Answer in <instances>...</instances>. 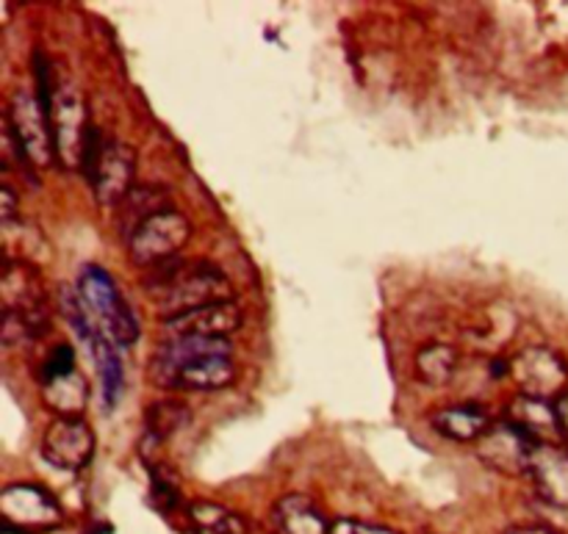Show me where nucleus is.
Instances as JSON below:
<instances>
[{
	"label": "nucleus",
	"instance_id": "nucleus-12",
	"mask_svg": "<svg viewBox=\"0 0 568 534\" xmlns=\"http://www.w3.org/2000/svg\"><path fill=\"white\" fill-rule=\"evenodd\" d=\"M244 325V308L236 299H225V302L205 305V308L189 310V314L175 316V319L164 321L166 338H227Z\"/></svg>",
	"mask_w": 568,
	"mask_h": 534
},
{
	"label": "nucleus",
	"instance_id": "nucleus-17",
	"mask_svg": "<svg viewBox=\"0 0 568 534\" xmlns=\"http://www.w3.org/2000/svg\"><path fill=\"white\" fill-rule=\"evenodd\" d=\"M87 349L94 360V371H98L105 410H114L116 402H120L122 386H125V371H122L120 352H116L120 347L103 330H98L92 341L87 343Z\"/></svg>",
	"mask_w": 568,
	"mask_h": 534
},
{
	"label": "nucleus",
	"instance_id": "nucleus-5",
	"mask_svg": "<svg viewBox=\"0 0 568 534\" xmlns=\"http://www.w3.org/2000/svg\"><path fill=\"white\" fill-rule=\"evenodd\" d=\"M192 233V219L183 210L164 208L144 219L136 227V233L128 238V258L139 269H155L161 264H170L186 247Z\"/></svg>",
	"mask_w": 568,
	"mask_h": 534
},
{
	"label": "nucleus",
	"instance_id": "nucleus-29",
	"mask_svg": "<svg viewBox=\"0 0 568 534\" xmlns=\"http://www.w3.org/2000/svg\"><path fill=\"white\" fill-rule=\"evenodd\" d=\"M0 222H3V227H11V222H14L17 216V194L14 188L9 186V183H3L0 186Z\"/></svg>",
	"mask_w": 568,
	"mask_h": 534
},
{
	"label": "nucleus",
	"instance_id": "nucleus-15",
	"mask_svg": "<svg viewBox=\"0 0 568 534\" xmlns=\"http://www.w3.org/2000/svg\"><path fill=\"white\" fill-rule=\"evenodd\" d=\"M530 476L538 487V499L568 507V449L541 443L530 463Z\"/></svg>",
	"mask_w": 568,
	"mask_h": 534
},
{
	"label": "nucleus",
	"instance_id": "nucleus-23",
	"mask_svg": "<svg viewBox=\"0 0 568 534\" xmlns=\"http://www.w3.org/2000/svg\"><path fill=\"white\" fill-rule=\"evenodd\" d=\"M460 366V352L453 343H427L416 352V374L425 386H447Z\"/></svg>",
	"mask_w": 568,
	"mask_h": 534
},
{
	"label": "nucleus",
	"instance_id": "nucleus-10",
	"mask_svg": "<svg viewBox=\"0 0 568 534\" xmlns=\"http://www.w3.org/2000/svg\"><path fill=\"white\" fill-rule=\"evenodd\" d=\"M133 175H136V153H133L131 144L120 142V138H105L98 164L87 181L100 205L116 208L136 186Z\"/></svg>",
	"mask_w": 568,
	"mask_h": 534
},
{
	"label": "nucleus",
	"instance_id": "nucleus-8",
	"mask_svg": "<svg viewBox=\"0 0 568 534\" xmlns=\"http://www.w3.org/2000/svg\"><path fill=\"white\" fill-rule=\"evenodd\" d=\"M92 122L87 120V103L83 94L72 86L70 81L55 83L53 109H50V127H53V144H55V161L75 170L81 166L83 142H87V131Z\"/></svg>",
	"mask_w": 568,
	"mask_h": 534
},
{
	"label": "nucleus",
	"instance_id": "nucleus-21",
	"mask_svg": "<svg viewBox=\"0 0 568 534\" xmlns=\"http://www.w3.org/2000/svg\"><path fill=\"white\" fill-rule=\"evenodd\" d=\"M508 419L530 430L541 443H549V438L560 435L558 413H555V402H541V399L519 397L508 410Z\"/></svg>",
	"mask_w": 568,
	"mask_h": 534
},
{
	"label": "nucleus",
	"instance_id": "nucleus-2",
	"mask_svg": "<svg viewBox=\"0 0 568 534\" xmlns=\"http://www.w3.org/2000/svg\"><path fill=\"white\" fill-rule=\"evenodd\" d=\"M144 291L150 302L166 319L205 308V305L233 299L231 280L216 266L205 260H170L144 277Z\"/></svg>",
	"mask_w": 568,
	"mask_h": 534
},
{
	"label": "nucleus",
	"instance_id": "nucleus-11",
	"mask_svg": "<svg viewBox=\"0 0 568 534\" xmlns=\"http://www.w3.org/2000/svg\"><path fill=\"white\" fill-rule=\"evenodd\" d=\"M42 458L44 463L59 471H83L92 463L94 454V432L83 419H61L55 415L42 435Z\"/></svg>",
	"mask_w": 568,
	"mask_h": 534
},
{
	"label": "nucleus",
	"instance_id": "nucleus-27",
	"mask_svg": "<svg viewBox=\"0 0 568 534\" xmlns=\"http://www.w3.org/2000/svg\"><path fill=\"white\" fill-rule=\"evenodd\" d=\"M536 513L541 518V526H547L555 534H568V507L566 504H552L536 499Z\"/></svg>",
	"mask_w": 568,
	"mask_h": 534
},
{
	"label": "nucleus",
	"instance_id": "nucleus-4",
	"mask_svg": "<svg viewBox=\"0 0 568 534\" xmlns=\"http://www.w3.org/2000/svg\"><path fill=\"white\" fill-rule=\"evenodd\" d=\"M6 133L20 166H50L55 161L50 116L39 105L37 94L17 89L6 105Z\"/></svg>",
	"mask_w": 568,
	"mask_h": 534
},
{
	"label": "nucleus",
	"instance_id": "nucleus-3",
	"mask_svg": "<svg viewBox=\"0 0 568 534\" xmlns=\"http://www.w3.org/2000/svg\"><path fill=\"white\" fill-rule=\"evenodd\" d=\"M78 294H81L83 305H87L89 316H92L94 325L116 343V347H133L139 341V327L136 314L128 305V299L122 297L120 288H116L114 277L109 275L100 266L89 264L81 269L78 277Z\"/></svg>",
	"mask_w": 568,
	"mask_h": 534
},
{
	"label": "nucleus",
	"instance_id": "nucleus-18",
	"mask_svg": "<svg viewBox=\"0 0 568 534\" xmlns=\"http://www.w3.org/2000/svg\"><path fill=\"white\" fill-rule=\"evenodd\" d=\"M170 205L166 192L159 186H133L131 194L116 205V227L125 238H131L136 233V227L144 219H150L153 214L164 210Z\"/></svg>",
	"mask_w": 568,
	"mask_h": 534
},
{
	"label": "nucleus",
	"instance_id": "nucleus-20",
	"mask_svg": "<svg viewBox=\"0 0 568 534\" xmlns=\"http://www.w3.org/2000/svg\"><path fill=\"white\" fill-rule=\"evenodd\" d=\"M192 424V410L183 402H172V399H164V402H153L144 413V446L148 443H164L170 441L172 435H178L181 430Z\"/></svg>",
	"mask_w": 568,
	"mask_h": 534
},
{
	"label": "nucleus",
	"instance_id": "nucleus-7",
	"mask_svg": "<svg viewBox=\"0 0 568 534\" xmlns=\"http://www.w3.org/2000/svg\"><path fill=\"white\" fill-rule=\"evenodd\" d=\"M510 377H514L519 397L541 399V402H558L568 391V363L549 347H527L510 360Z\"/></svg>",
	"mask_w": 568,
	"mask_h": 534
},
{
	"label": "nucleus",
	"instance_id": "nucleus-24",
	"mask_svg": "<svg viewBox=\"0 0 568 534\" xmlns=\"http://www.w3.org/2000/svg\"><path fill=\"white\" fill-rule=\"evenodd\" d=\"M48 310H3V347H26L48 332Z\"/></svg>",
	"mask_w": 568,
	"mask_h": 534
},
{
	"label": "nucleus",
	"instance_id": "nucleus-28",
	"mask_svg": "<svg viewBox=\"0 0 568 534\" xmlns=\"http://www.w3.org/2000/svg\"><path fill=\"white\" fill-rule=\"evenodd\" d=\"M333 534H399L388 526H375V524H364V521H353V518H342L333 524Z\"/></svg>",
	"mask_w": 568,
	"mask_h": 534
},
{
	"label": "nucleus",
	"instance_id": "nucleus-25",
	"mask_svg": "<svg viewBox=\"0 0 568 534\" xmlns=\"http://www.w3.org/2000/svg\"><path fill=\"white\" fill-rule=\"evenodd\" d=\"M150 469V491H153V504L161 513H175V510H186L181 499V487H178L175 474L164 465H148Z\"/></svg>",
	"mask_w": 568,
	"mask_h": 534
},
{
	"label": "nucleus",
	"instance_id": "nucleus-16",
	"mask_svg": "<svg viewBox=\"0 0 568 534\" xmlns=\"http://www.w3.org/2000/svg\"><path fill=\"white\" fill-rule=\"evenodd\" d=\"M3 310H48L44 288L37 271L22 260L6 258L3 264Z\"/></svg>",
	"mask_w": 568,
	"mask_h": 534
},
{
	"label": "nucleus",
	"instance_id": "nucleus-30",
	"mask_svg": "<svg viewBox=\"0 0 568 534\" xmlns=\"http://www.w3.org/2000/svg\"><path fill=\"white\" fill-rule=\"evenodd\" d=\"M555 413H558V424H560V435L566 438L568 441V391L564 393V397L555 402Z\"/></svg>",
	"mask_w": 568,
	"mask_h": 534
},
{
	"label": "nucleus",
	"instance_id": "nucleus-13",
	"mask_svg": "<svg viewBox=\"0 0 568 534\" xmlns=\"http://www.w3.org/2000/svg\"><path fill=\"white\" fill-rule=\"evenodd\" d=\"M430 427L442 438L455 443H480L494 427L491 415L475 402H458L436 410L430 415Z\"/></svg>",
	"mask_w": 568,
	"mask_h": 534
},
{
	"label": "nucleus",
	"instance_id": "nucleus-26",
	"mask_svg": "<svg viewBox=\"0 0 568 534\" xmlns=\"http://www.w3.org/2000/svg\"><path fill=\"white\" fill-rule=\"evenodd\" d=\"M72 371H75V349H72L70 343H55V347L48 352V358H44L39 380L48 382V380H55V377L72 374Z\"/></svg>",
	"mask_w": 568,
	"mask_h": 534
},
{
	"label": "nucleus",
	"instance_id": "nucleus-22",
	"mask_svg": "<svg viewBox=\"0 0 568 534\" xmlns=\"http://www.w3.org/2000/svg\"><path fill=\"white\" fill-rule=\"evenodd\" d=\"M42 393L48 408H53L61 419H78L89 399V388L78 371L42 382Z\"/></svg>",
	"mask_w": 568,
	"mask_h": 534
},
{
	"label": "nucleus",
	"instance_id": "nucleus-31",
	"mask_svg": "<svg viewBox=\"0 0 568 534\" xmlns=\"http://www.w3.org/2000/svg\"><path fill=\"white\" fill-rule=\"evenodd\" d=\"M503 534H555V532H549L547 526L541 524H532V526H510V530H505Z\"/></svg>",
	"mask_w": 568,
	"mask_h": 534
},
{
	"label": "nucleus",
	"instance_id": "nucleus-1",
	"mask_svg": "<svg viewBox=\"0 0 568 534\" xmlns=\"http://www.w3.org/2000/svg\"><path fill=\"white\" fill-rule=\"evenodd\" d=\"M153 386L166 391L211 393L236 382L233 347L227 338H164L148 369Z\"/></svg>",
	"mask_w": 568,
	"mask_h": 534
},
{
	"label": "nucleus",
	"instance_id": "nucleus-19",
	"mask_svg": "<svg viewBox=\"0 0 568 534\" xmlns=\"http://www.w3.org/2000/svg\"><path fill=\"white\" fill-rule=\"evenodd\" d=\"M183 515L197 534H250V524L244 515L214 502H189Z\"/></svg>",
	"mask_w": 568,
	"mask_h": 534
},
{
	"label": "nucleus",
	"instance_id": "nucleus-6",
	"mask_svg": "<svg viewBox=\"0 0 568 534\" xmlns=\"http://www.w3.org/2000/svg\"><path fill=\"white\" fill-rule=\"evenodd\" d=\"M0 521L6 534H39L61 526L64 510L53 493L33 482H14L0 493Z\"/></svg>",
	"mask_w": 568,
	"mask_h": 534
},
{
	"label": "nucleus",
	"instance_id": "nucleus-14",
	"mask_svg": "<svg viewBox=\"0 0 568 534\" xmlns=\"http://www.w3.org/2000/svg\"><path fill=\"white\" fill-rule=\"evenodd\" d=\"M272 526L277 534H333V524L308 496L288 493L272 507Z\"/></svg>",
	"mask_w": 568,
	"mask_h": 534
},
{
	"label": "nucleus",
	"instance_id": "nucleus-9",
	"mask_svg": "<svg viewBox=\"0 0 568 534\" xmlns=\"http://www.w3.org/2000/svg\"><path fill=\"white\" fill-rule=\"evenodd\" d=\"M538 446H541V441L530 430L505 419L494 424L488 435L477 443V454H480L483 463L497 469L499 474H530V463Z\"/></svg>",
	"mask_w": 568,
	"mask_h": 534
}]
</instances>
